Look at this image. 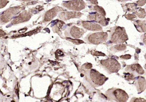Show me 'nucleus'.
<instances>
[{
    "instance_id": "obj_31",
    "label": "nucleus",
    "mask_w": 146,
    "mask_h": 102,
    "mask_svg": "<svg viewBox=\"0 0 146 102\" xmlns=\"http://www.w3.org/2000/svg\"><path fill=\"white\" fill-rule=\"evenodd\" d=\"M92 53L93 55H96V56H106L105 54L101 52H99V51H94V52H92Z\"/></svg>"
},
{
    "instance_id": "obj_8",
    "label": "nucleus",
    "mask_w": 146,
    "mask_h": 102,
    "mask_svg": "<svg viewBox=\"0 0 146 102\" xmlns=\"http://www.w3.org/2000/svg\"><path fill=\"white\" fill-rule=\"evenodd\" d=\"M87 19L88 20L97 22L103 26H107L110 21V19L106 18L104 15H103L102 14L97 12L90 13L87 16Z\"/></svg>"
},
{
    "instance_id": "obj_18",
    "label": "nucleus",
    "mask_w": 146,
    "mask_h": 102,
    "mask_svg": "<svg viewBox=\"0 0 146 102\" xmlns=\"http://www.w3.org/2000/svg\"><path fill=\"white\" fill-rule=\"evenodd\" d=\"M126 48H127L126 45L121 43V44H116L111 46L110 47V50L114 52H116L124 51L126 49Z\"/></svg>"
},
{
    "instance_id": "obj_19",
    "label": "nucleus",
    "mask_w": 146,
    "mask_h": 102,
    "mask_svg": "<svg viewBox=\"0 0 146 102\" xmlns=\"http://www.w3.org/2000/svg\"><path fill=\"white\" fill-rule=\"evenodd\" d=\"M134 14L140 18H144L146 17V12L144 9L138 8L135 11Z\"/></svg>"
},
{
    "instance_id": "obj_14",
    "label": "nucleus",
    "mask_w": 146,
    "mask_h": 102,
    "mask_svg": "<svg viewBox=\"0 0 146 102\" xmlns=\"http://www.w3.org/2000/svg\"><path fill=\"white\" fill-rule=\"evenodd\" d=\"M82 15V14L79 12L76 11H64L61 12L59 14V17L60 19L66 21L71 18H80Z\"/></svg>"
},
{
    "instance_id": "obj_3",
    "label": "nucleus",
    "mask_w": 146,
    "mask_h": 102,
    "mask_svg": "<svg viewBox=\"0 0 146 102\" xmlns=\"http://www.w3.org/2000/svg\"><path fill=\"white\" fill-rule=\"evenodd\" d=\"M107 99L111 101L124 102L128 99V94L123 89L117 88L108 89L105 93Z\"/></svg>"
},
{
    "instance_id": "obj_34",
    "label": "nucleus",
    "mask_w": 146,
    "mask_h": 102,
    "mask_svg": "<svg viewBox=\"0 0 146 102\" xmlns=\"http://www.w3.org/2000/svg\"><path fill=\"white\" fill-rule=\"evenodd\" d=\"M140 51H141V50L140 48H136V53L139 54V53L140 52Z\"/></svg>"
},
{
    "instance_id": "obj_32",
    "label": "nucleus",
    "mask_w": 146,
    "mask_h": 102,
    "mask_svg": "<svg viewBox=\"0 0 146 102\" xmlns=\"http://www.w3.org/2000/svg\"><path fill=\"white\" fill-rule=\"evenodd\" d=\"M90 3L94 5H98V0H89Z\"/></svg>"
},
{
    "instance_id": "obj_35",
    "label": "nucleus",
    "mask_w": 146,
    "mask_h": 102,
    "mask_svg": "<svg viewBox=\"0 0 146 102\" xmlns=\"http://www.w3.org/2000/svg\"><path fill=\"white\" fill-rule=\"evenodd\" d=\"M19 1H23V2H29V1H33V0H19Z\"/></svg>"
},
{
    "instance_id": "obj_1",
    "label": "nucleus",
    "mask_w": 146,
    "mask_h": 102,
    "mask_svg": "<svg viewBox=\"0 0 146 102\" xmlns=\"http://www.w3.org/2000/svg\"><path fill=\"white\" fill-rule=\"evenodd\" d=\"M128 39V35L124 27L115 26L111 28L107 44H121Z\"/></svg>"
},
{
    "instance_id": "obj_21",
    "label": "nucleus",
    "mask_w": 146,
    "mask_h": 102,
    "mask_svg": "<svg viewBox=\"0 0 146 102\" xmlns=\"http://www.w3.org/2000/svg\"><path fill=\"white\" fill-rule=\"evenodd\" d=\"M124 75V77L126 80H133L135 79V75L131 73V72H126L125 73L123 74Z\"/></svg>"
},
{
    "instance_id": "obj_29",
    "label": "nucleus",
    "mask_w": 146,
    "mask_h": 102,
    "mask_svg": "<svg viewBox=\"0 0 146 102\" xmlns=\"http://www.w3.org/2000/svg\"><path fill=\"white\" fill-rule=\"evenodd\" d=\"M120 58L122 59H125V60H128L131 58V55L130 54H126L124 55H121L120 56Z\"/></svg>"
},
{
    "instance_id": "obj_2",
    "label": "nucleus",
    "mask_w": 146,
    "mask_h": 102,
    "mask_svg": "<svg viewBox=\"0 0 146 102\" xmlns=\"http://www.w3.org/2000/svg\"><path fill=\"white\" fill-rule=\"evenodd\" d=\"M86 72V79L93 87L101 86L108 80V77L94 69H90Z\"/></svg>"
},
{
    "instance_id": "obj_13",
    "label": "nucleus",
    "mask_w": 146,
    "mask_h": 102,
    "mask_svg": "<svg viewBox=\"0 0 146 102\" xmlns=\"http://www.w3.org/2000/svg\"><path fill=\"white\" fill-rule=\"evenodd\" d=\"M82 26L87 30L91 31H102V27L100 25L91 21H81Z\"/></svg>"
},
{
    "instance_id": "obj_28",
    "label": "nucleus",
    "mask_w": 146,
    "mask_h": 102,
    "mask_svg": "<svg viewBox=\"0 0 146 102\" xmlns=\"http://www.w3.org/2000/svg\"><path fill=\"white\" fill-rule=\"evenodd\" d=\"M146 3V0H139L136 2V4L139 6H142Z\"/></svg>"
},
{
    "instance_id": "obj_23",
    "label": "nucleus",
    "mask_w": 146,
    "mask_h": 102,
    "mask_svg": "<svg viewBox=\"0 0 146 102\" xmlns=\"http://www.w3.org/2000/svg\"><path fill=\"white\" fill-rule=\"evenodd\" d=\"M130 101H133V102H145L146 100H145L143 98H140V97H132L131 100Z\"/></svg>"
},
{
    "instance_id": "obj_36",
    "label": "nucleus",
    "mask_w": 146,
    "mask_h": 102,
    "mask_svg": "<svg viewBox=\"0 0 146 102\" xmlns=\"http://www.w3.org/2000/svg\"><path fill=\"white\" fill-rule=\"evenodd\" d=\"M119 1H121V2H125V1H130V0H118Z\"/></svg>"
},
{
    "instance_id": "obj_6",
    "label": "nucleus",
    "mask_w": 146,
    "mask_h": 102,
    "mask_svg": "<svg viewBox=\"0 0 146 102\" xmlns=\"http://www.w3.org/2000/svg\"><path fill=\"white\" fill-rule=\"evenodd\" d=\"M108 35L106 32H98L88 34L85 40L87 43L92 44H99L106 42L108 39Z\"/></svg>"
},
{
    "instance_id": "obj_5",
    "label": "nucleus",
    "mask_w": 146,
    "mask_h": 102,
    "mask_svg": "<svg viewBox=\"0 0 146 102\" xmlns=\"http://www.w3.org/2000/svg\"><path fill=\"white\" fill-rule=\"evenodd\" d=\"M25 9V6H18L10 7L2 13L0 14V23L2 24L8 22L11 19L14 18V16Z\"/></svg>"
},
{
    "instance_id": "obj_7",
    "label": "nucleus",
    "mask_w": 146,
    "mask_h": 102,
    "mask_svg": "<svg viewBox=\"0 0 146 102\" xmlns=\"http://www.w3.org/2000/svg\"><path fill=\"white\" fill-rule=\"evenodd\" d=\"M62 6L69 10L80 11L85 8L86 3L82 0H71L63 2Z\"/></svg>"
},
{
    "instance_id": "obj_30",
    "label": "nucleus",
    "mask_w": 146,
    "mask_h": 102,
    "mask_svg": "<svg viewBox=\"0 0 146 102\" xmlns=\"http://www.w3.org/2000/svg\"><path fill=\"white\" fill-rule=\"evenodd\" d=\"M141 39L142 42L146 46V32L144 34L141 35Z\"/></svg>"
},
{
    "instance_id": "obj_12",
    "label": "nucleus",
    "mask_w": 146,
    "mask_h": 102,
    "mask_svg": "<svg viewBox=\"0 0 146 102\" xmlns=\"http://www.w3.org/2000/svg\"><path fill=\"white\" fill-rule=\"evenodd\" d=\"M135 85L138 93L143 92L146 89V80L145 77L141 76H137L135 79Z\"/></svg>"
},
{
    "instance_id": "obj_9",
    "label": "nucleus",
    "mask_w": 146,
    "mask_h": 102,
    "mask_svg": "<svg viewBox=\"0 0 146 102\" xmlns=\"http://www.w3.org/2000/svg\"><path fill=\"white\" fill-rule=\"evenodd\" d=\"M31 13L30 11H24L21 13L18 16L14 17L13 20L11 21V25H13L15 24H18L21 22H23L24 21H27L30 19L31 17Z\"/></svg>"
},
{
    "instance_id": "obj_17",
    "label": "nucleus",
    "mask_w": 146,
    "mask_h": 102,
    "mask_svg": "<svg viewBox=\"0 0 146 102\" xmlns=\"http://www.w3.org/2000/svg\"><path fill=\"white\" fill-rule=\"evenodd\" d=\"M137 4L135 3H128L123 5V9L124 11L134 12L137 8Z\"/></svg>"
},
{
    "instance_id": "obj_16",
    "label": "nucleus",
    "mask_w": 146,
    "mask_h": 102,
    "mask_svg": "<svg viewBox=\"0 0 146 102\" xmlns=\"http://www.w3.org/2000/svg\"><path fill=\"white\" fill-rule=\"evenodd\" d=\"M133 25L136 30L140 32H146V21L136 20L133 21Z\"/></svg>"
},
{
    "instance_id": "obj_38",
    "label": "nucleus",
    "mask_w": 146,
    "mask_h": 102,
    "mask_svg": "<svg viewBox=\"0 0 146 102\" xmlns=\"http://www.w3.org/2000/svg\"><path fill=\"white\" fill-rule=\"evenodd\" d=\"M144 58H145V59L146 60V54L144 55Z\"/></svg>"
},
{
    "instance_id": "obj_27",
    "label": "nucleus",
    "mask_w": 146,
    "mask_h": 102,
    "mask_svg": "<svg viewBox=\"0 0 146 102\" xmlns=\"http://www.w3.org/2000/svg\"><path fill=\"white\" fill-rule=\"evenodd\" d=\"M92 64L91 63H85L83 66H82V68H84L85 70H90L92 68Z\"/></svg>"
},
{
    "instance_id": "obj_11",
    "label": "nucleus",
    "mask_w": 146,
    "mask_h": 102,
    "mask_svg": "<svg viewBox=\"0 0 146 102\" xmlns=\"http://www.w3.org/2000/svg\"><path fill=\"white\" fill-rule=\"evenodd\" d=\"M63 10L64 9L63 8L59 7V6H56V7H54L50 9L44 14V21L47 22V21L51 20L57 15V14L59 12H60Z\"/></svg>"
},
{
    "instance_id": "obj_33",
    "label": "nucleus",
    "mask_w": 146,
    "mask_h": 102,
    "mask_svg": "<svg viewBox=\"0 0 146 102\" xmlns=\"http://www.w3.org/2000/svg\"><path fill=\"white\" fill-rule=\"evenodd\" d=\"M139 54H137V53H136L135 52V59L136 60H138V59H139Z\"/></svg>"
},
{
    "instance_id": "obj_37",
    "label": "nucleus",
    "mask_w": 146,
    "mask_h": 102,
    "mask_svg": "<svg viewBox=\"0 0 146 102\" xmlns=\"http://www.w3.org/2000/svg\"><path fill=\"white\" fill-rule=\"evenodd\" d=\"M47 2H50V1H52V0H46Z\"/></svg>"
},
{
    "instance_id": "obj_25",
    "label": "nucleus",
    "mask_w": 146,
    "mask_h": 102,
    "mask_svg": "<svg viewBox=\"0 0 146 102\" xmlns=\"http://www.w3.org/2000/svg\"><path fill=\"white\" fill-rule=\"evenodd\" d=\"M67 39L71 41L72 42H73L75 44H79L83 43L84 42L83 41L79 40V39H71V38H67Z\"/></svg>"
},
{
    "instance_id": "obj_20",
    "label": "nucleus",
    "mask_w": 146,
    "mask_h": 102,
    "mask_svg": "<svg viewBox=\"0 0 146 102\" xmlns=\"http://www.w3.org/2000/svg\"><path fill=\"white\" fill-rule=\"evenodd\" d=\"M91 8L92 9H92L94 11H96V12H98L99 13L102 14L103 15L106 16V11H105V10H104V9L103 7H102L100 6H99L98 5H96V6H94L93 7H91Z\"/></svg>"
},
{
    "instance_id": "obj_15",
    "label": "nucleus",
    "mask_w": 146,
    "mask_h": 102,
    "mask_svg": "<svg viewBox=\"0 0 146 102\" xmlns=\"http://www.w3.org/2000/svg\"><path fill=\"white\" fill-rule=\"evenodd\" d=\"M70 32L72 38H79L82 36V35L84 33V31L82 28H80L76 26H73L70 28Z\"/></svg>"
},
{
    "instance_id": "obj_26",
    "label": "nucleus",
    "mask_w": 146,
    "mask_h": 102,
    "mask_svg": "<svg viewBox=\"0 0 146 102\" xmlns=\"http://www.w3.org/2000/svg\"><path fill=\"white\" fill-rule=\"evenodd\" d=\"M9 2L7 0H0V9L4 7Z\"/></svg>"
},
{
    "instance_id": "obj_10",
    "label": "nucleus",
    "mask_w": 146,
    "mask_h": 102,
    "mask_svg": "<svg viewBox=\"0 0 146 102\" xmlns=\"http://www.w3.org/2000/svg\"><path fill=\"white\" fill-rule=\"evenodd\" d=\"M125 72H128L136 75H143L144 74V70L141 66L137 63L128 65L125 68Z\"/></svg>"
},
{
    "instance_id": "obj_24",
    "label": "nucleus",
    "mask_w": 146,
    "mask_h": 102,
    "mask_svg": "<svg viewBox=\"0 0 146 102\" xmlns=\"http://www.w3.org/2000/svg\"><path fill=\"white\" fill-rule=\"evenodd\" d=\"M124 17H125L126 19H128V20H132L134 18H135L136 17V15L135 14H128L124 15Z\"/></svg>"
},
{
    "instance_id": "obj_4",
    "label": "nucleus",
    "mask_w": 146,
    "mask_h": 102,
    "mask_svg": "<svg viewBox=\"0 0 146 102\" xmlns=\"http://www.w3.org/2000/svg\"><path fill=\"white\" fill-rule=\"evenodd\" d=\"M100 64L108 74L117 72L121 68L120 64L115 58H107L101 60Z\"/></svg>"
},
{
    "instance_id": "obj_22",
    "label": "nucleus",
    "mask_w": 146,
    "mask_h": 102,
    "mask_svg": "<svg viewBox=\"0 0 146 102\" xmlns=\"http://www.w3.org/2000/svg\"><path fill=\"white\" fill-rule=\"evenodd\" d=\"M43 10V7L42 6H37L36 7H34L33 9H29V11L30 13H37L38 12L41 11Z\"/></svg>"
},
{
    "instance_id": "obj_39",
    "label": "nucleus",
    "mask_w": 146,
    "mask_h": 102,
    "mask_svg": "<svg viewBox=\"0 0 146 102\" xmlns=\"http://www.w3.org/2000/svg\"><path fill=\"white\" fill-rule=\"evenodd\" d=\"M145 70H146V66H145ZM145 74H146V73H145Z\"/></svg>"
}]
</instances>
